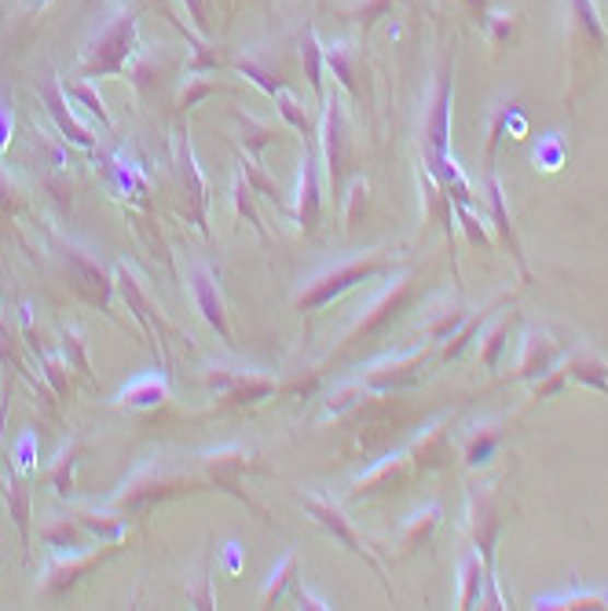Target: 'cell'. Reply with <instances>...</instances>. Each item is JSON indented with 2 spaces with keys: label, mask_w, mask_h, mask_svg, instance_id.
Wrapping results in <instances>:
<instances>
[{
  "label": "cell",
  "mask_w": 608,
  "mask_h": 611,
  "mask_svg": "<svg viewBox=\"0 0 608 611\" xmlns=\"http://www.w3.org/2000/svg\"><path fill=\"white\" fill-rule=\"evenodd\" d=\"M393 268H396V257H393V252H385V249H374V252H363V257L341 260V265L319 271L316 279L304 282V290L297 293V312L301 315H316V312L327 308V304L344 297L349 290H355L360 282H371L377 275H389Z\"/></svg>",
  "instance_id": "cell-1"
},
{
  "label": "cell",
  "mask_w": 608,
  "mask_h": 611,
  "mask_svg": "<svg viewBox=\"0 0 608 611\" xmlns=\"http://www.w3.org/2000/svg\"><path fill=\"white\" fill-rule=\"evenodd\" d=\"M564 34H569V103H575V96L583 92L586 73L594 70V62L605 56L608 37L601 26V12H597L594 0H564Z\"/></svg>",
  "instance_id": "cell-2"
},
{
  "label": "cell",
  "mask_w": 608,
  "mask_h": 611,
  "mask_svg": "<svg viewBox=\"0 0 608 611\" xmlns=\"http://www.w3.org/2000/svg\"><path fill=\"white\" fill-rule=\"evenodd\" d=\"M136 26L140 23H136L132 8H121V12L89 40L85 56H81V78L96 81V78H110V73H125L129 56L136 51Z\"/></svg>",
  "instance_id": "cell-3"
},
{
  "label": "cell",
  "mask_w": 608,
  "mask_h": 611,
  "mask_svg": "<svg viewBox=\"0 0 608 611\" xmlns=\"http://www.w3.org/2000/svg\"><path fill=\"white\" fill-rule=\"evenodd\" d=\"M411 301H414V279L411 275L393 279L389 286L377 293V297L352 319V326L344 330V344L366 341V337L385 333L396 319H400V312H407V304H411Z\"/></svg>",
  "instance_id": "cell-4"
},
{
  "label": "cell",
  "mask_w": 608,
  "mask_h": 611,
  "mask_svg": "<svg viewBox=\"0 0 608 611\" xmlns=\"http://www.w3.org/2000/svg\"><path fill=\"white\" fill-rule=\"evenodd\" d=\"M191 483H198V480L162 466V461H151V466H143L118 494H114V509H143V505H154V502L187 491Z\"/></svg>",
  "instance_id": "cell-5"
},
{
  "label": "cell",
  "mask_w": 608,
  "mask_h": 611,
  "mask_svg": "<svg viewBox=\"0 0 608 611\" xmlns=\"http://www.w3.org/2000/svg\"><path fill=\"white\" fill-rule=\"evenodd\" d=\"M319 146H323V168H327L330 191L341 198V176L349 165V118H344V103L338 92L323 96V121H319Z\"/></svg>",
  "instance_id": "cell-6"
},
{
  "label": "cell",
  "mask_w": 608,
  "mask_h": 611,
  "mask_svg": "<svg viewBox=\"0 0 608 611\" xmlns=\"http://www.w3.org/2000/svg\"><path fill=\"white\" fill-rule=\"evenodd\" d=\"M451 96H455L451 70H440V78L433 81V92H429V103H425V118H422V162L425 165H440L444 157H451Z\"/></svg>",
  "instance_id": "cell-7"
},
{
  "label": "cell",
  "mask_w": 608,
  "mask_h": 611,
  "mask_svg": "<svg viewBox=\"0 0 608 611\" xmlns=\"http://www.w3.org/2000/svg\"><path fill=\"white\" fill-rule=\"evenodd\" d=\"M502 531V505H499V483H477L469 491L466 505V534L473 550L484 556L488 567H495V542Z\"/></svg>",
  "instance_id": "cell-8"
},
{
  "label": "cell",
  "mask_w": 608,
  "mask_h": 611,
  "mask_svg": "<svg viewBox=\"0 0 608 611\" xmlns=\"http://www.w3.org/2000/svg\"><path fill=\"white\" fill-rule=\"evenodd\" d=\"M301 505L312 513V520L323 524V528H327V531L334 534V539H338L352 556H360V561H363L366 567H371V572H374L377 578H382V586L389 589V583H385V567H382V561H377V556H374L371 550H366V539L352 528L349 516H344V509H341L338 502L327 498V494H301ZM389 594H393V589H389Z\"/></svg>",
  "instance_id": "cell-9"
},
{
  "label": "cell",
  "mask_w": 608,
  "mask_h": 611,
  "mask_svg": "<svg viewBox=\"0 0 608 611\" xmlns=\"http://www.w3.org/2000/svg\"><path fill=\"white\" fill-rule=\"evenodd\" d=\"M425 363H429V344L411 348V352L385 355V360L371 363V366H366V374L360 377V381H363L366 392H396V388L414 385Z\"/></svg>",
  "instance_id": "cell-10"
},
{
  "label": "cell",
  "mask_w": 608,
  "mask_h": 611,
  "mask_svg": "<svg viewBox=\"0 0 608 611\" xmlns=\"http://www.w3.org/2000/svg\"><path fill=\"white\" fill-rule=\"evenodd\" d=\"M206 385L224 392L238 407H254L276 392V377L260 371H235V366H213V371H206Z\"/></svg>",
  "instance_id": "cell-11"
},
{
  "label": "cell",
  "mask_w": 608,
  "mask_h": 611,
  "mask_svg": "<svg viewBox=\"0 0 608 611\" xmlns=\"http://www.w3.org/2000/svg\"><path fill=\"white\" fill-rule=\"evenodd\" d=\"M202 466H206V477L217 483V487H224L227 494H235L238 502L254 505V498L243 491V472L249 466V450L243 444H227V447H213V450H202ZM257 509V505H254Z\"/></svg>",
  "instance_id": "cell-12"
},
{
  "label": "cell",
  "mask_w": 608,
  "mask_h": 611,
  "mask_svg": "<svg viewBox=\"0 0 608 611\" xmlns=\"http://www.w3.org/2000/svg\"><path fill=\"white\" fill-rule=\"evenodd\" d=\"M37 92H40V99H45L48 118L56 121V129L62 132V140L81 146V151H92V146H96V136H92L85 125L70 114V96H67V89L59 84L56 73H48V78L37 84Z\"/></svg>",
  "instance_id": "cell-13"
},
{
  "label": "cell",
  "mask_w": 608,
  "mask_h": 611,
  "mask_svg": "<svg viewBox=\"0 0 608 611\" xmlns=\"http://www.w3.org/2000/svg\"><path fill=\"white\" fill-rule=\"evenodd\" d=\"M293 213L304 235L319 231V213H323V180H319V162L316 146H308L301 157V176H297V198H293Z\"/></svg>",
  "instance_id": "cell-14"
},
{
  "label": "cell",
  "mask_w": 608,
  "mask_h": 611,
  "mask_svg": "<svg viewBox=\"0 0 608 611\" xmlns=\"http://www.w3.org/2000/svg\"><path fill=\"white\" fill-rule=\"evenodd\" d=\"M407 472H411V458H407V455H389V458H382L377 466L366 469L363 477H355L349 498L360 502V498H377V494L400 491L404 483H407Z\"/></svg>",
  "instance_id": "cell-15"
},
{
  "label": "cell",
  "mask_w": 608,
  "mask_h": 611,
  "mask_svg": "<svg viewBox=\"0 0 608 611\" xmlns=\"http://www.w3.org/2000/svg\"><path fill=\"white\" fill-rule=\"evenodd\" d=\"M561 360V344L553 341L547 330H528L521 337V355H517V381H539L542 374L553 371Z\"/></svg>",
  "instance_id": "cell-16"
},
{
  "label": "cell",
  "mask_w": 608,
  "mask_h": 611,
  "mask_svg": "<svg viewBox=\"0 0 608 611\" xmlns=\"http://www.w3.org/2000/svg\"><path fill=\"white\" fill-rule=\"evenodd\" d=\"M187 279H191V293H195V304H198V312H202V319L213 326L224 341H232V322H227V304H224V293L217 286V275L209 268L195 265Z\"/></svg>",
  "instance_id": "cell-17"
},
{
  "label": "cell",
  "mask_w": 608,
  "mask_h": 611,
  "mask_svg": "<svg viewBox=\"0 0 608 611\" xmlns=\"http://www.w3.org/2000/svg\"><path fill=\"white\" fill-rule=\"evenodd\" d=\"M418 191H422V216L429 220V224H440L444 227L447 238H455V198H451L444 187H440V180L433 173H429V165L422 162L418 165Z\"/></svg>",
  "instance_id": "cell-18"
},
{
  "label": "cell",
  "mask_w": 608,
  "mask_h": 611,
  "mask_svg": "<svg viewBox=\"0 0 608 611\" xmlns=\"http://www.w3.org/2000/svg\"><path fill=\"white\" fill-rule=\"evenodd\" d=\"M447 436H451V418L429 421V425L411 439V447H407V458H411V466L418 472L440 469V461L447 458Z\"/></svg>",
  "instance_id": "cell-19"
},
{
  "label": "cell",
  "mask_w": 608,
  "mask_h": 611,
  "mask_svg": "<svg viewBox=\"0 0 608 611\" xmlns=\"http://www.w3.org/2000/svg\"><path fill=\"white\" fill-rule=\"evenodd\" d=\"M488 205H491V224H495L499 238H502V242H506V246H510V257H513V265L521 268V275H524V279H531L528 265H524V249H521L517 227H513V220H510V209H506V187H502V180H499L495 173H488Z\"/></svg>",
  "instance_id": "cell-20"
},
{
  "label": "cell",
  "mask_w": 608,
  "mask_h": 611,
  "mask_svg": "<svg viewBox=\"0 0 608 611\" xmlns=\"http://www.w3.org/2000/svg\"><path fill=\"white\" fill-rule=\"evenodd\" d=\"M469 312H473V308H466L463 297H455V293H444V297H436L425 308L422 333L429 337V341H447V337L469 319Z\"/></svg>",
  "instance_id": "cell-21"
},
{
  "label": "cell",
  "mask_w": 608,
  "mask_h": 611,
  "mask_svg": "<svg viewBox=\"0 0 608 611\" xmlns=\"http://www.w3.org/2000/svg\"><path fill=\"white\" fill-rule=\"evenodd\" d=\"M110 553L114 550H107V553H81V550H73L70 556H59V561L48 564L45 589H48V594H67V589L78 583L81 575L92 572V567H100Z\"/></svg>",
  "instance_id": "cell-22"
},
{
  "label": "cell",
  "mask_w": 608,
  "mask_h": 611,
  "mask_svg": "<svg viewBox=\"0 0 608 611\" xmlns=\"http://www.w3.org/2000/svg\"><path fill=\"white\" fill-rule=\"evenodd\" d=\"M502 439H506V428H502L499 421H480V425H473V432L466 436V447H463L466 469L488 466V461L495 458V450L502 447Z\"/></svg>",
  "instance_id": "cell-23"
},
{
  "label": "cell",
  "mask_w": 608,
  "mask_h": 611,
  "mask_svg": "<svg viewBox=\"0 0 608 611\" xmlns=\"http://www.w3.org/2000/svg\"><path fill=\"white\" fill-rule=\"evenodd\" d=\"M165 399H169V385H165L162 374H143L136 377L132 385H125L118 392V407L125 410H151V407H162Z\"/></svg>",
  "instance_id": "cell-24"
},
{
  "label": "cell",
  "mask_w": 608,
  "mask_h": 611,
  "mask_svg": "<svg viewBox=\"0 0 608 611\" xmlns=\"http://www.w3.org/2000/svg\"><path fill=\"white\" fill-rule=\"evenodd\" d=\"M0 491H4V498H8V509H12L19 539L30 542V487L23 483V477H19V469L12 466V461H8L4 477H0Z\"/></svg>",
  "instance_id": "cell-25"
},
{
  "label": "cell",
  "mask_w": 608,
  "mask_h": 611,
  "mask_svg": "<svg viewBox=\"0 0 608 611\" xmlns=\"http://www.w3.org/2000/svg\"><path fill=\"white\" fill-rule=\"evenodd\" d=\"M180 173H184V191H187V213H191L195 224L206 231V180H202V173H198L191 143L180 146Z\"/></svg>",
  "instance_id": "cell-26"
},
{
  "label": "cell",
  "mask_w": 608,
  "mask_h": 611,
  "mask_svg": "<svg viewBox=\"0 0 608 611\" xmlns=\"http://www.w3.org/2000/svg\"><path fill=\"white\" fill-rule=\"evenodd\" d=\"M484 578H488V564L477 550L466 553L458 561V608L469 611L480 604V594H484Z\"/></svg>",
  "instance_id": "cell-27"
},
{
  "label": "cell",
  "mask_w": 608,
  "mask_h": 611,
  "mask_svg": "<svg viewBox=\"0 0 608 611\" xmlns=\"http://www.w3.org/2000/svg\"><path fill=\"white\" fill-rule=\"evenodd\" d=\"M499 304H506V301H491V304H484V308H480V312H469V319H466L463 326H458L455 333L447 337V341H444V348H440V360H444V363L458 360V355H463L466 348L473 344L477 337H480V330H484V326H488L491 312H495Z\"/></svg>",
  "instance_id": "cell-28"
},
{
  "label": "cell",
  "mask_w": 608,
  "mask_h": 611,
  "mask_svg": "<svg viewBox=\"0 0 608 611\" xmlns=\"http://www.w3.org/2000/svg\"><path fill=\"white\" fill-rule=\"evenodd\" d=\"M564 371H569L572 381H580L586 388H594V392H605L608 396V363L601 360L597 352H572L569 360H564Z\"/></svg>",
  "instance_id": "cell-29"
},
{
  "label": "cell",
  "mask_w": 608,
  "mask_h": 611,
  "mask_svg": "<svg viewBox=\"0 0 608 611\" xmlns=\"http://www.w3.org/2000/svg\"><path fill=\"white\" fill-rule=\"evenodd\" d=\"M513 322H517V312H502L495 322L488 319V326L480 330V363H484L488 371H499L502 352H506V344H510Z\"/></svg>",
  "instance_id": "cell-30"
},
{
  "label": "cell",
  "mask_w": 608,
  "mask_h": 611,
  "mask_svg": "<svg viewBox=\"0 0 608 611\" xmlns=\"http://www.w3.org/2000/svg\"><path fill=\"white\" fill-rule=\"evenodd\" d=\"M323 56H327V67L334 70V78L344 92H352V96H363L360 89V78H363V59L360 51H352L349 45H330L323 48Z\"/></svg>",
  "instance_id": "cell-31"
},
{
  "label": "cell",
  "mask_w": 608,
  "mask_h": 611,
  "mask_svg": "<svg viewBox=\"0 0 608 611\" xmlns=\"http://www.w3.org/2000/svg\"><path fill=\"white\" fill-rule=\"evenodd\" d=\"M40 542L51 545V550H59V553H73V550H85L89 531L81 528V520L59 516V520H51L48 528H40Z\"/></svg>",
  "instance_id": "cell-32"
},
{
  "label": "cell",
  "mask_w": 608,
  "mask_h": 611,
  "mask_svg": "<svg viewBox=\"0 0 608 611\" xmlns=\"http://www.w3.org/2000/svg\"><path fill=\"white\" fill-rule=\"evenodd\" d=\"M436 524H440V505H433V502L407 516V524H404V531H400V553H414L418 545H425L429 534L436 531Z\"/></svg>",
  "instance_id": "cell-33"
},
{
  "label": "cell",
  "mask_w": 608,
  "mask_h": 611,
  "mask_svg": "<svg viewBox=\"0 0 608 611\" xmlns=\"http://www.w3.org/2000/svg\"><path fill=\"white\" fill-rule=\"evenodd\" d=\"M539 611H597L608 608L605 589H575V594H558V597H539Z\"/></svg>",
  "instance_id": "cell-34"
},
{
  "label": "cell",
  "mask_w": 608,
  "mask_h": 611,
  "mask_svg": "<svg viewBox=\"0 0 608 611\" xmlns=\"http://www.w3.org/2000/svg\"><path fill=\"white\" fill-rule=\"evenodd\" d=\"M297 572H301V553L290 550L287 556H282V564L276 567V572L268 575L265 589H260V608H276V600L287 594V586L297 583Z\"/></svg>",
  "instance_id": "cell-35"
},
{
  "label": "cell",
  "mask_w": 608,
  "mask_h": 611,
  "mask_svg": "<svg viewBox=\"0 0 608 611\" xmlns=\"http://www.w3.org/2000/svg\"><path fill=\"white\" fill-rule=\"evenodd\" d=\"M78 520L81 528L89 534H96L103 545H118L125 534H129V524L121 520V516H107V513H96V509H78Z\"/></svg>",
  "instance_id": "cell-36"
},
{
  "label": "cell",
  "mask_w": 608,
  "mask_h": 611,
  "mask_svg": "<svg viewBox=\"0 0 608 611\" xmlns=\"http://www.w3.org/2000/svg\"><path fill=\"white\" fill-rule=\"evenodd\" d=\"M301 62H304V78H308V84L316 89V96L323 99V96H327V84H323V62H327V56H323V45L316 40V30H304Z\"/></svg>",
  "instance_id": "cell-37"
},
{
  "label": "cell",
  "mask_w": 608,
  "mask_h": 611,
  "mask_svg": "<svg viewBox=\"0 0 608 611\" xmlns=\"http://www.w3.org/2000/svg\"><path fill=\"white\" fill-rule=\"evenodd\" d=\"M81 450H85V447H81L78 439H73L70 447H62V455L56 458V466H51V469L45 472V480L51 483V487H56L59 498H70V494H73V466H78Z\"/></svg>",
  "instance_id": "cell-38"
},
{
  "label": "cell",
  "mask_w": 608,
  "mask_h": 611,
  "mask_svg": "<svg viewBox=\"0 0 608 611\" xmlns=\"http://www.w3.org/2000/svg\"><path fill=\"white\" fill-rule=\"evenodd\" d=\"M517 99H502L495 114H491V121H488V143H484V157H488V165L495 162V154H499V143L506 140V132H510V118H517Z\"/></svg>",
  "instance_id": "cell-39"
},
{
  "label": "cell",
  "mask_w": 608,
  "mask_h": 611,
  "mask_svg": "<svg viewBox=\"0 0 608 611\" xmlns=\"http://www.w3.org/2000/svg\"><path fill=\"white\" fill-rule=\"evenodd\" d=\"M276 103H279V114H282V118H287V121H290V125H293V129H297V132H304V140H308V146H316V140H319V125L312 121V114L304 110L301 103L293 99L287 89L279 92V96H276Z\"/></svg>",
  "instance_id": "cell-40"
},
{
  "label": "cell",
  "mask_w": 608,
  "mask_h": 611,
  "mask_svg": "<svg viewBox=\"0 0 608 611\" xmlns=\"http://www.w3.org/2000/svg\"><path fill=\"white\" fill-rule=\"evenodd\" d=\"M484 30H488L491 48L502 51L513 37H517V30H521V12H488Z\"/></svg>",
  "instance_id": "cell-41"
},
{
  "label": "cell",
  "mask_w": 608,
  "mask_h": 611,
  "mask_svg": "<svg viewBox=\"0 0 608 611\" xmlns=\"http://www.w3.org/2000/svg\"><path fill=\"white\" fill-rule=\"evenodd\" d=\"M62 360L73 363V371L81 377H89L92 381V371H89V348H85V333L78 330V326H62Z\"/></svg>",
  "instance_id": "cell-42"
},
{
  "label": "cell",
  "mask_w": 608,
  "mask_h": 611,
  "mask_svg": "<svg viewBox=\"0 0 608 611\" xmlns=\"http://www.w3.org/2000/svg\"><path fill=\"white\" fill-rule=\"evenodd\" d=\"M238 125H243V143H246L249 154H260L265 146H271V143L279 140V129H276V125L257 121V118H249V114H238Z\"/></svg>",
  "instance_id": "cell-43"
},
{
  "label": "cell",
  "mask_w": 608,
  "mask_h": 611,
  "mask_svg": "<svg viewBox=\"0 0 608 611\" xmlns=\"http://www.w3.org/2000/svg\"><path fill=\"white\" fill-rule=\"evenodd\" d=\"M455 220H458V227H463V235H466V242L473 249H495V242H491V235H488V227L480 224V216H477V209L473 205H455Z\"/></svg>",
  "instance_id": "cell-44"
},
{
  "label": "cell",
  "mask_w": 608,
  "mask_h": 611,
  "mask_svg": "<svg viewBox=\"0 0 608 611\" xmlns=\"http://www.w3.org/2000/svg\"><path fill=\"white\" fill-rule=\"evenodd\" d=\"M536 165L539 168H547V173H558V168H564V162H569V146H564V140L558 132H550V136H542L539 146H536Z\"/></svg>",
  "instance_id": "cell-45"
},
{
  "label": "cell",
  "mask_w": 608,
  "mask_h": 611,
  "mask_svg": "<svg viewBox=\"0 0 608 611\" xmlns=\"http://www.w3.org/2000/svg\"><path fill=\"white\" fill-rule=\"evenodd\" d=\"M62 89H67V96L70 99H78V103H85V107L92 110V114H96V118H100V125H103V129H110V114H107V103H103V96H100V92L96 89H92V81H73V84H62Z\"/></svg>",
  "instance_id": "cell-46"
},
{
  "label": "cell",
  "mask_w": 608,
  "mask_h": 611,
  "mask_svg": "<svg viewBox=\"0 0 608 611\" xmlns=\"http://www.w3.org/2000/svg\"><path fill=\"white\" fill-rule=\"evenodd\" d=\"M235 70L243 73V78H249V81H254V84H260V89H265L271 99H276L279 92L287 89V81H282L279 73H271L268 67H260L257 59H238V62H235Z\"/></svg>",
  "instance_id": "cell-47"
},
{
  "label": "cell",
  "mask_w": 608,
  "mask_h": 611,
  "mask_svg": "<svg viewBox=\"0 0 608 611\" xmlns=\"http://www.w3.org/2000/svg\"><path fill=\"white\" fill-rule=\"evenodd\" d=\"M366 396V388L363 381H349V385H341V388H334L330 399H327V410L334 418H341V414H349L352 407H360V399Z\"/></svg>",
  "instance_id": "cell-48"
},
{
  "label": "cell",
  "mask_w": 608,
  "mask_h": 611,
  "mask_svg": "<svg viewBox=\"0 0 608 611\" xmlns=\"http://www.w3.org/2000/svg\"><path fill=\"white\" fill-rule=\"evenodd\" d=\"M569 381H572V377H569V371H564V363L553 366V371H547L536 385H531V399H536V403H542V399H553L558 392L569 388Z\"/></svg>",
  "instance_id": "cell-49"
},
{
  "label": "cell",
  "mask_w": 608,
  "mask_h": 611,
  "mask_svg": "<svg viewBox=\"0 0 608 611\" xmlns=\"http://www.w3.org/2000/svg\"><path fill=\"white\" fill-rule=\"evenodd\" d=\"M235 209H238V216H243L246 224L257 231V235H265V224H260V216L254 209V187L246 184L243 173H238V180H235Z\"/></svg>",
  "instance_id": "cell-50"
},
{
  "label": "cell",
  "mask_w": 608,
  "mask_h": 611,
  "mask_svg": "<svg viewBox=\"0 0 608 611\" xmlns=\"http://www.w3.org/2000/svg\"><path fill=\"white\" fill-rule=\"evenodd\" d=\"M40 366H45V377L56 385V396L67 399L70 396V363L62 355H40Z\"/></svg>",
  "instance_id": "cell-51"
},
{
  "label": "cell",
  "mask_w": 608,
  "mask_h": 611,
  "mask_svg": "<svg viewBox=\"0 0 608 611\" xmlns=\"http://www.w3.org/2000/svg\"><path fill=\"white\" fill-rule=\"evenodd\" d=\"M243 176H246V184H249V187H257V191L268 198V202H279V187L271 184L265 173H260V165H257V162H243Z\"/></svg>",
  "instance_id": "cell-52"
},
{
  "label": "cell",
  "mask_w": 608,
  "mask_h": 611,
  "mask_svg": "<svg viewBox=\"0 0 608 611\" xmlns=\"http://www.w3.org/2000/svg\"><path fill=\"white\" fill-rule=\"evenodd\" d=\"M34 458H37V436L34 432H23V439L15 444V469L30 472L34 469Z\"/></svg>",
  "instance_id": "cell-53"
},
{
  "label": "cell",
  "mask_w": 608,
  "mask_h": 611,
  "mask_svg": "<svg viewBox=\"0 0 608 611\" xmlns=\"http://www.w3.org/2000/svg\"><path fill=\"white\" fill-rule=\"evenodd\" d=\"M341 198H349V205H344V224H355L360 209L366 205V180H355L349 187V195H341Z\"/></svg>",
  "instance_id": "cell-54"
},
{
  "label": "cell",
  "mask_w": 608,
  "mask_h": 611,
  "mask_svg": "<svg viewBox=\"0 0 608 611\" xmlns=\"http://www.w3.org/2000/svg\"><path fill=\"white\" fill-rule=\"evenodd\" d=\"M187 81H191V89H184L180 107H195L198 99H206V96H213L217 92V81H202V78H187Z\"/></svg>",
  "instance_id": "cell-55"
},
{
  "label": "cell",
  "mask_w": 608,
  "mask_h": 611,
  "mask_svg": "<svg viewBox=\"0 0 608 611\" xmlns=\"http://www.w3.org/2000/svg\"><path fill=\"white\" fill-rule=\"evenodd\" d=\"M385 8H393V0H366V4L355 8L352 15H360V23H363V26H371L377 15H385Z\"/></svg>",
  "instance_id": "cell-56"
},
{
  "label": "cell",
  "mask_w": 608,
  "mask_h": 611,
  "mask_svg": "<svg viewBox=\"0 0 608 611\" xmlns=\"http://www.w3.org/2000/svg\"><path fill=\"white\" fill-rule=\"evenodd\" d=\"M293 594H297V600H301V604H297V608H312V611H327V608H334V604H330V600H323V597H316V594H312V589H308V586H301V583H293Z\"/></svg>",
  "instance_id": "cell-57"
},
{
  "label": "cell",
  "mask_w": 608,
  "mask_h": 611,
  "mask_svg": "<svg viewBox=\"0 0 608 611\" xmlns=\"http://www.w3.org/2000/svg\"><path fill=\"white\" fill-rule=\"evenodd\" d=\"M12 129H15L12 107H8V103H0V154L8 151V143H12Z\"/></svg>",
  "instance_id": "cell-58"
},
{
  "label": "cell",
  "mask_w": 608,
  "mask_h": 611,
  "mask_svg": "<svg viewBox=\"0 0 608 611\" xmlns=\"http://www.w3.org/2000/svg\"><path fill=\"white\" fill-rule=\"evenodd\" d=\"M195 604H198V608H213V604H217L213 594H209V567H206L202 583H198V589H195Z\"/></svg>",
  "instance_id": "cell-59"
},
{
  "label": "cell",
  "mask_w": 608,
  "mask_h": 611,
  "mask_svg": "<svg viewBox=\"0 0 608 611\" xmlns=\"http://www.w3.org/2000/svg\"><path fill=\"white\" fill-rule=\"evenodd\" d=\"M463 4L469 8V15L480 19V23H484L488 12H491V0H463Z\"/></svg>",
  "instance_id": "cell-60"
},
{
  "label": "cell",
  "mask_w": 608,
  "mask_h": 611,
  "mask_svg": "<svg viewBox=\"0 0 608 611\" xmlns=\"http://www.w3.org/2000/svg\"><path fill=\"white\" fill-rule=\"evenodd\" d=\"M238 567H243V550H238V542L227 545V575H238Z\"/></svg>",
  "instance_id": "cell-61"
},
{
  "label": "cell",
  "mask_w": 608,
  "mask_h": 611,
  "mask_svg": "<svg viewBox=\"0 0 608 611\" xmlns=\"http://www.w3.org/2000/svg\"><path fill=\"white\" fill-rule=\"evenodd\" d=\"M187 8H191V15L202 23V0H187Z\"/></svg>",
  "instance_id": "cell-62"
}]
</instances>
